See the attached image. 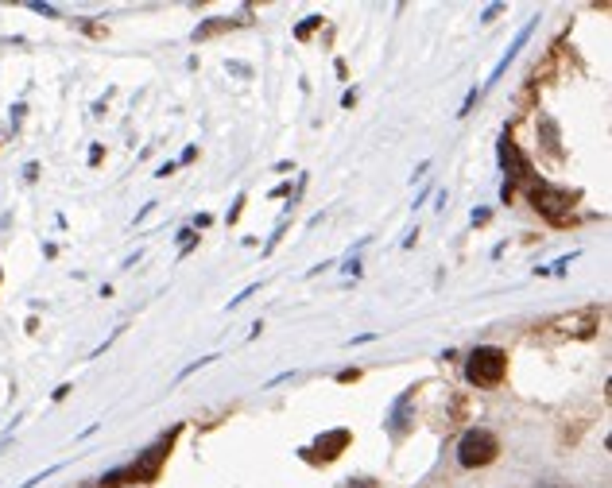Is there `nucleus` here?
<instances>
[{
  "instance_id": "nucleus-1",
  "label": "nucleus",
  "mask_w": 612,
  "mask_h": 488,
  "mask_svg": "<svg viewBox=\"0 0 612 488\" xmlns=\"http://www.w3.org/2000/svg\"><path fill=\"white\" fill-rule=\"evenodd\" d=\"M504 372H508V353L496 345H477L465 361V380L473 387H496L504 380Z\"/></svg>"
},
{
  "instance_id": "nucleus-2",
  "label": "nucleus",
  "mask_w": 612,
  "mask_h": 488,
  "mask_svg": "<svg viewBox=\"0 0 612 488\" xmlns=\"http://www.w3.org/2000/svg\"><path fill=\"white\" fill-rule=\"evenodd\" d=\"M496 453H500L496 434L492 430H480V426L465 430L461 442H457V461H461L465 469H485V465L496 461Z\"/></svg>"
},
{
  "instance_id": "nucleus-3",
  "label": "nucleus",
  "mask_w": 612,
  "mask_h": 488,
  "mask_svg": "<svg viewBox=\"0 0 612 488\" xmlns=\"http://www.w3.org/2000/svg\"><path fill=\"white\" fill-rule=\"evenodd\" d=\"M531 206L539 209L547 221L566 225L570 221V209H573V194L558 190V186H550V182H535L531 186Z\"/></svg>"
},
{
  "instance_id": "nucleus-4",
  "label": "nucleus",
  "mask_w": 612,
  "mask_h": 488,
  "mask_svg": "<svg viewBox=\"0 0 612 488\" xmlns=\"http://www.w3.org/2000/svg\"><path fill=\"white\" fill-rule=\"evenodd\" d=\"M496 151H500V167H504V175H511V178H535V175H531V163H527V155L519 151V144H511L508 132L500 136Z\"/></svg>"
},
{
  "instance_id": "nucleus-5",
  "label": "nucleus",
  "mask_w": 612,
  "mask_h": 488,
  "mask_svg": "<svg viewBox=\"0 0 612 488\" xmlns=\"http://www.w3.org/2000/svg\"><path fill=\"white\" fill-rule=\"evenodd\" d=\"M535 27H539V15H535V20H527V23H523V27H519V35H516V39H511V46H508V51H504V54H500V62H496V66H492V74H488V82H485V89H492V85H496V82H500V77H504V70H508V66H511V62H516V54H519V51H523V43H527V39H531V35H535Z\"/></svg>"
},
{
  "instance_id": "nucleus-6",
  "label": "nucleus",
  "mask_w": 612,
  "mask_h": 488,
  "mask_svg": "<svg viewBox=\"0 0 612 488\" xmlns=\"http://www.w3.org/2000/svg\"><path fill=\"white\" fill-rule=\"evenodd\" d=\"M411 399H415V387H407V392H403L399 399L392 403V411H387V434H392L395 442H399L403 434L411 430V418H407V411H411Z\"/></svg>"
},
{
  "instance_id": "nucleus-7",
  "label": "nucleus",
  "mask_w": 612,
  "mask_h": 488,
  "mask_svg": "<svg viewBox=\"0 0 612 488\" xmlns=\"http://www.w3.org/2000/svg\"><path fill=\"white\" fill-rule=\"evenodd\" d=\"M349 438H353L349 430H330V434H322V438H318V453H322L325 461H333V457H337L341 449L349 446Z\"/></svg>"
},
{
  "instance_id": "nucleus-8",
  "label": "nucleus",
  "mask_w": 612,
  "mask_h": 488,
  "mask_svg": "<svg viewBox=\"0 0 612 488\" xmlns=\"http://www.w3.org/2000/svg\"><path fill=\"white\" fill-rule=\"evenodd\" d=\"M539 132H542V147H547L550 159H558L562 155V136H558V124L550 120V116H539Z\"/></svg>"
},
{
  "instance_id": "nucleus-9",
  "label": "nucleus",
  "mask_w": 612,
  "mask_h": 488,
  "mask_svg": "<svg viewBox=\"0 0 612 488\" xmlns=\"http://www.w3.org/2000/svg\"><path fill=\"white\" fill-rule=\"evenodd\" d=\"M229 27V20H209V23H201V27H194V39H209V35H217V31H225Z\"/></svg>"
},
{
  "instance_id": "nucleus-10",
  "label": "nucleus",
  "mask_w": 612,
  "mask_h": 488,
  "mask_svg": "<svg viewBox=\"0 0 612 488\" xmlns=\"http://www.w3.org/2000/svg\"><path fill=\"white\" fill-rule=\"evenodd\" d=\"M318 23H322V15H306V20H302V23H299V27H294V39H306V35H310V31H314V27H318Z\"/></svg>"
},
{
  "instance_id": "nucleus-11",
  "label": "nucleus",
  "mask_w": 612,
  "mask_h": 488,
  "mask_svg": "<svg viewBox=\"0 0 612 488\" xmlns=\"http://www.w3.org/2000/svg\"><path fill=\"white\" fill-rule=\"evenodd\" d=\"M194 240H198V237H194V229H178V256H186V252H190V248H194Z\"/></svg>"
},
{
  "instance_id": "nucleus-12",
  "label": "nucleus",
  "mask_w": 612,
  "mask_h": 488,
  "mask_svg": "<svg viewBox=\"0 0 612 488\" xmlns=\"http://www.w3.org/2000/svg\"><path fill=\"white\" fill-rule=\"evenodd\" d=\"M244 201H248V194H237V201H232L229 217H225V221H229V225H237V217H240V209H244Z\"/></svg>"
},
{
  "instance_id": "nucleus-13",
  "label": "nucleus",
  "mask_w": 612,
  "mask_h": 488,
  "mask_svg": "<svg viewBox=\"0 0 612 488\" xmlns=\"http://www.w3.org/2000/svg\"><path fill=\"white\" fill-rule=\"evenodd\" d=\"M256 291H260V283H252V287H244V291H240V294H237V299H229V310H237V306H240V302H244V299H252V294H256Z\"/></svg>"
},
{
  "instance_id": "nucleus-14",
  "label": "nucleus",
  "mask_w": 612,
  "mask_h": 488,
  "mask_svg": "<svg viewBox=\"0 0 612 488\" xmlns=\"http://www.w3.org/2000/svg\"><path fill=\"white\" fill-rule=\"evenodd\" d=\"M500 12H504V4H488L485 12H480V23H492L496 15H500Z\"/></svg>"
},
{
  "instance_id": "nucleus-15",
  "label": "nucleus",
  "mask_w": 612,
  "mask_h": 488,
  "mask_svg": "<svg viewBox=\"0 0 612 488\" xmlns=\"http://www.w3.org/2000/svg\"><path fill=\"white\" fill-rule=\"evenodd\" d=\"M341 271H349V275H361V260H356V256H349V260H345V268H341Z\"/></svg>"
},
{
  "instance_id": "nucleus-16",
  "label": "nucleus",
  "mask_w": 612,
  "mask_h": 488,
  "mask_svg": "<svg viewBox=\"0 0 612 488\" xmlns=\"http://www.w3.org/2000/svg\"><path fill=\"white\" fill-rule=\"evenodd\" d=\"M23 178H27V182H35V178H39V163H27V167H23Z\"/></svg>"
},
{
  "instance_id": "nucleus-17",
  "label": "nucleus",
  "mask_w": 612,
  "mask_h": 488,
  "mask_svg": "<svg viewBox=\"0 0 612 488\" xmlns=\"http://www.w3.org/2000/svg\"><path fill=\"white\" fill-rule=\"evenodd\" d=\"M31 12H43V15H51V20H54V15H58V12H54V8H51V4H39V0H35V4H31Z\"/></svg>"
},
{
  "instance_id": "nucleus-18",
  "label": "nucleus",
  "mask_w": 612,
  "mask_h": 488,
  "mask_svg": "<svg viewBox=\"0 0 612 488\" xmlns=\"http://www.w3.org/2000/svg\"><path fill=\"white\" fill-rule=\"evenodd\" d=\"M175 167H178V163H163V167L155 170V178H167V175H175Z\"/></svg>"
},
{
  "instance_id": "nucleus-19",
  "label": "nucleus",
  "mask_w": 612,
  "mask_h": 488,
  "mask_svg": "<svg viewBox=\"0 0 612 488\" xmlns=\"http://www.w3.org/2000/svg\"><path fill=\"white\" fill-rule=\"evenodd\" d=\"M229 70H232V74H240V77H248V74H252V70H248L244 62H229Z\"/></svg>"
},
{
  "instance_id": "nucleus-20",
  "label": "nucleus",
  "mask_w": 612,
  "mask_h": 488,
  "mask_svg": "<svg viewBox=\"0 0 612 488\" xmlns=\"http://www.w3.org/2000/svg\"><path fill=\"white\" fill-rule=\"evenodd\" d=\"M337 380H341V384H349V380H356V368H345V372H337Z\"/></svg>"
}]
</instances>
